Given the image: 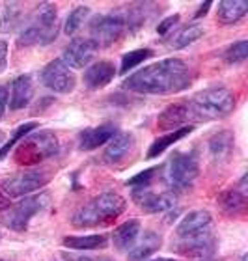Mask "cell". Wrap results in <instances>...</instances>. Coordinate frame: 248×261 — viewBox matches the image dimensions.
Returning <instances> with one entry per match:
<instances>
[{"label":"cell","instance_id":"18","mask_svg":"<svg viewBox=\"0 0 248 261\" xmlns=\"http://www.w3.org/2000/svg\"><path fill=\"white\" fill-rule=\"evenodd\" d=\"M161 243H162V237L157 233V231H151V229L144 231V235H142L140 239H136L135 245L131 246L129 261L147 259L153 252H157L159 248H161Z\"/></svg>","mask_w":248,"mask_h":261},{"label":"cell","instance_id":"25","mask_svg":"<svg viewBox=\"0 0 248 261\" xmlns=\"http://www.w3.org/2000/svg\"><path fill=\"white\" fill-rule=\"evenodd\" d=\"M192 129H194V127L185 125V127H181V129H176V130H172V133H168V135L161 136V138H157V140L151 144L150 151H147V159L159 157L161 153L166 151V147L173 146L178 140H181V138H185L187 135H190V133H192Z\"/></svg>","mask_w":248,"mask_h":261},{"label":"cell","instance_id":"31","mask_svg":"<svg viewBox=\"0 0 248 261\" xmlns=\"http://www.w3.org/2000/svg\"><path fill=\"white\" fill-rule=\"evenodd\" d=\"M155 172H157V168L146 170V172H142V174L135 175L133 179L127 181V185H131V187H140V189H142V187H147V185H150V181L153 179Z\"/></svg>","mask_w":248,"mask_h":261},{"label":"cell","instance_id":"23","mask_svg":"<svg viewBox=\"0 0 248 261\" xmlns=\"http://www.w3.org/2000/svg\"><path fill=\"white\" fill-rule=\"evenodd\" d=\"M248 11V2L244 0H222L218 4V21L224 24H232V22L241 21Z\"/></svg>","mask_w":248,"mask_h":261},{"label":"cell","instance_id":"40","mask_svg":"<svg viewBox=\"0 0 248 261\" xmlns=\"http://www.w3.org/2000/svg\"><path fill=\"white\" fill-rule=\"evenodd\" d=\"M241 261H248V254H244V256L241 257Z\"/></svg>","mask_w":248,"mask_h":261},{"label":"cell","instance_id":"2","mask_svg":"<svg viewBox=\"0 0 248 261\" xmlns=\"http://www.w3.org/2000/svg\"><path fill=\"white\" fill-rule=\"evenodd\" d=\"M176 248L183 256L204 257L215 248L213 218L204 209H196L185 215L176 228Z\"/></svg>","mask_w":248,"mask_h":261},{"label":"cell","instance_id":"21","mask_svg":"<svg viewBox=\"0 0 248 261\" xmlns=\"http://www.w3.org/2000/svg\"><path fill=\"white\" fill-rule=\"evenodd\" d=\"M133 144H135V138H133L131 133H116V136L108 142V146H107V149H105V153H103V157L110 164L119 163L121 159L127 157V153L131 151Z\"/></svg>","mask_w":248,"mask_h":261},{"label":"cell","instance_id":"36","mask_svg":"<svg viewBox=\"0 0 248 261\" xmlns=\"http://www.w3.org/2000/svg\"><path fill=\"white\" fill-rule=\"evenodd\" d=\"M8 207H10V198L0 192V211H4V209H8Z\"/></svg>","mask_w":248,"mask_h":261},{"label":"cell","instance_id":"13","mask_svg":"<svg viewBox=\"0 0 248 261\" xmlns=\"http://www.w3.org/2000/svg\"><path fill=\"white\" fill-rule=\"evenodd\" d=\"M133 198H135L136 205L146 213H164L172 209L176 203V198L170 192H153L147 191V187L136 189Z\"/></svg>","mask_w":248,"mask_h":261},{"label":"cell","instance_id":"38","mask_svg":"<svg viewBox=\"0 0 248 261\" xmlns=\"http://www.w3.org/2000/svg\"><path fill=\"white\" fill-rule=\"evenodd\" d=\"M4 138H6L4 130H0V144H2V142H4Z\"/></svg>","mask_w":248,"mask_h":261},{"label":"cell","instance_id":"26","mask_svg":"<svg viewBox=\"0 0 248 261\" xmlns=\"http://www.w3.org/2000/svg\"><path fill=\"white\" fill-rule=\"evenodd\" d=\"M202 36H204V28L200 27V24H189V27L179 28L178 32L172 34V38L168 41V47L173 50L185 49L190 43H194L196 39L202 38Z\"/></svg>","mask_w":248,"mask_h":261},{"label":"cell","instance_id":"35","mask_svg":"<svg viewBox=\"0 0 248 261\" xmlns=\"http://www.w3.org/2000/svg\"><path fill=\"white\" fill-rule=\"evenodd\" d=\"M6 107H8V90L4 86H0V118L4 116Z\"/></svg>","mask_w":248,"mask_h":261},{"label":"cell","instance_id":"3","mask_svg":"<svg viewBox=\"0 0 248 261\" xmlns=\"http://www.w3.org/2000/svg\"><path fill=\"white\" fill-rule=\"evenodd\" d=\"M127 201L116 192H103L97 198H93L86 203V205L79 207L71 222L75 224L77 228H92V226H99V224L110 222L116 217H119L125 211Z\"/></svg>","mask_w":248,"mask_h":261},{"label":"cell","instance_id":"15","mask_svg":"<svg viewBox=\"0 0 248 261\" xmlns=\"http://www.w3.org/2000/svg\"><path fill=\"white\" fill-rule=\"evenodd\" d=\"M114 136H116V125H112V123L90 127V129L82 130L79 136V147L82 151H92V149H97L99 146L110 142Z\"/></svg>","mask_w":248,"mask_h":261},{"label":"cell","instance_id":"11","mask_svg":"<svg viewBox=\"0 0 248 261\" xmlns=\"http://www.w3.org/2000/svg\"><path fill=\"white\" fill-rule=\"evenodd\" d=\"M41 82L56 93H69L75 90L77 79L73 71L62 60H53L41 71Z\"/></svg>","mask_w":248,"mask_h":261},{"label":"cell","instance_id":"5","mask_svg":"<svg viewBox=\"0 0 248 261\" xmlns=\"http://www.w3.org/2000/svg\"><path fill=\"white\" fill-rule=\"evenodd\" d=\"M58 36V17H56V6L43 2L39 4L30 17L28 24L21 30L17 43L19 47H30V45H47L54 41Z\"/></svg>","mask_w":248,"mask_h":261},{"label":"cell","instance_id":"7","mask_svg":"<svg viewBox=\"0 0 248 261\" xmlns=\"http://www.w3.org/2000/svg\"><path fill=\"white\" fill-rule=\"evenodd\" d=\"M47 203H49V194L24 196V200L4 209L2 217H0V224L13 229V231H24L34 215L43 211V207Z\"/></svg>","mask_w":248,"mask_h":261},{"label":"cell","instance_id":"37","mask_svg":"<svg viewBox=\"0 0 248 261\" xmlns=\"http://www.w3.org/2000/svg\"><path fill=\"white\" fill-rule=\"evenodd\" d=\"M209 8H211V2H205V4H202V6H200L198 13H196V17L205 15V13H207V10H209Z\"/></svg>","mask_w":248,"mask_h":261},{"label":"cell","instance_id":"24","mask_svg":"<svg viewBox=\"0 0 248 261\" xmlns=\"http://www.w3.org/2000/svg\"><path fill=\"white\" fill-rule=\"evenodd\" d=\"M233 149V135L228 130H220L209 138V153L216 163H222L230 157Z\"/></svg>","mask_w":248,"mask_h":261},{"label":"cell","instance_id":"10","mask_svg":"<svg viewBox=\"0 0 248 261\" xmlns=\"http://www.w3.org/2000/svg\"><path fill=\"white\" fill-rule=\"evenodd\" d=\"M51 181L49 170H30V172H21L10 179L2 181V191L8 198H21L32 192L39 191Z\"/></svg>","mask_w":248,"mask_h":261},{"label":"cell","instance_id":"12","mask_svg":"<svg viewBox=\"0 0 248 261\" xmlns=\"http://www.w3.org/2000/svg\"><path fill=\"white\" fill-rule=\"evenodd\" d=\"M95 50H97V47H95L88 38H77L64 49L62 62H64L67 67L82 69V67H86V65L93 60Z\"/></svg>","mask_w":248,"mask_h":261},{"label":"cell","instance_id":"33","mask_svg":"<svg viewBox=\"0 0 248 261\" xmlns=\"http://www.w3.org/2000/svg\"><path fill=\"white\" fill-rule=\"evenodd\" d=\"M179 21V15H172V17H166V19H164V21L161 22V24H159V27H157V32L161 34V36H164V34L168 32V30H170V28L173 27V24H176V22Z\"/></svg>","mask_w":248,"mask_h":261},{"label":"cell","instance_id":"32","mask_svg":"<svg viewBox=\"0 0 248 261\" xmlns=\"http://www.w3.org/2000/svg\"><path fill=\"white\" fill-rule=\"evenodd\" d=\"M65 261H112L108 257H93V256H86V254H71V252H64L62 254Z\"/></svg>","mask_w":248,"mask_h":261},{"label":"cell","instance_id":"34","mask_svg":"<svg viewBox=\"0 0 248 261\" xmlns=\"http://www.w3.org/2000/svg\"><path fill=\"white\" fill-rule=\"evenodd\" d=\"M6 64H8V43L0 41V73L6 69Z\"/></svg>","mask_w":248,"mask_h":261},{"label":"cell","instance_id":"16","mask_svg":"<svg viewBox=\"0 0 248 261\" xmlns=\"http://www.w3.org/2000/svg\"><path fill=\"white\" fill-rule=\"evenodd\" d=\"M116 76V67H114L112 62L101 60L97 64L90 65L84 73V84H86L90 90H99V88H105L108 82H112V79Z\"/></svg>","mask_w":248,"mask_h":261},{"label":"cell","instance_id":"27","mask_svg":"<svg viewBox=\"0 0 248 261\" xmlns=\"http://www.w3.org/2000/svg\"><path fill=\"white\" fill-rule=\"evenodd\" d=\"M153 53L151 49H138V50H131L127 55L121 58V67H119V73L125 75V73H129L131 69H135L136 65H140L142 62H146L147 58H151Z\"/></svg>","mask_w":248,"mask_h":261},{"label":"cell","instance_id":"14","mask_svg":"<svg viewBox=\"0 0 248 261\" xmlns=\"http://www.w3.org/2000/svg\"><path fill=\"white\" fill-rule=\"evenodd\" d=\"M192 120L189 110V103H176L162 110V114L157 118V127L162 130H176L185 127Z\"/></svg>","mask_w":248,"mask_h":261},{"label":"cell","instance_id":"1","mask_svg":"<svg viewBox=\"0 0 248 261\" xmlns=\"http://www.w3.org/2000/svg\"><path fill=\"white\" fill-rule=\"evenodd\" d=\"M190 67L181 58H166L136 71L123 82V88L147 95L183 92L190 86Z\"/></svg>","mask_w":248,"mask_h":261},{"label":"cell","instance_id":"39","mask_svg":"<svg viewBox=\"0 0 248 261\" xmlns=\"http://www.w3.org/2000/svg\"><path fill=\"white\" fill-rule=\"evenodd\" d=\"M151 261H173V259H168V257H159V259H151Z\"/></svg>","mask_w":248,"mask_h":261},{"label":"cell","instance_id":"8","mask_svg":"<svg viewBox=\"0 0 248 261\" xmlns=\"http://www.w3.org/2000/svg\"><path fill=\"white\" fill-rule=\"evenodd\" d=\"M200 174L198 157L194 153H176L172 155L166 168V181L168 185L176 191L190 189L194 179Z\"/></svg>","mask_w":248,"mask_h":261},{"label":"cell","instance_id":"9","mask_svg":"<svg viewBox=\"0 0 248 261\" xmlns=\"http://www.w3.org/2000/svg\"><path fill=\"white\" fill-rule=\"evenodd\" d=\"M127 28V19L119 13H112V15H101L95 17L90 24V41L95 47H108L114 41H118L121 38V34Z\"/></svg>","mask_w":248,"mask_h":261},{"label":"cell","instance_id":"29","mask_svg":"<svg viewBox=\"0 0 248 261\" xmlns=\"http://www.w3.org/2000/svg\"><path fill=\"white\" fill-rule=\"evenodd\" d=\"M248 56V41L246 39H241L237 43H233L230 49L224 53V60L226 64L235 65V64H243Z\"/></svg>","mask_w":248,"mask_h":261},{"label":"cell","instance_id":"28","mask_svg":"<svg viewBox=\"0 0 248 261\" xmlns=\"http://www.w3.org/2000/svg\"><path fill=\"white\" fill-rule=\"evenodd\" d=\"M88 15H90V8H88V6H79V8H75V10L69 13L67 21H65L64 32L67 34V36H73V34L82 27V22L86 21Z\"/></svg>","mask_w":248,"mask_h":261},{"label":"cell","instance_id":"17","mask_svg":"<svg viewBox=\"0 0 248 261\" xmlns=\"http://www.w3.org/2000/svg\"><path fill=\"white\" fill-rule=\"evenodd\" d=\"M34 97V81L30 75L17 76L11 84V95H10V110H21L28 107V103Z\"/></svg>","mask_w":248,"mask_h":261},{"label":"cell","instance_id":"22","mask_svg":"<svg viewBox=\"0 0 248 261\" xmlns=\"http://www.w3.org/2000/svg\"><path fill=\"white\" fill-rule=\"evenodd\" d=\"M64 245L71 250H103L108 246V237L107 235H71L65 237Z\"/></svg>","mask_w":248,"mask_h":261},{"label":"cell","instance_id":"19","mask_svg":"<svg viewBox=\"0 0 248 261\" xmlns=\"http://www.w3.org/2000/svg\"><path fill=\"white\" fill-rule=\"evenodd\" d=\"M246 198H248L246 175H244L237 187H233L232 191H228V192H224V194L218 196V203H220V207L226 213H230V215H237V213L244 211V207H246Z\"/></svg>","mask_w":248,"mask_h":261},{"label":"cell","instance_id":"4","mask_svg":"<svg viewBox=\"0 0 248 261\" xmlns=\"http://www.w3.org/2000/svg\"><path fill=\"white\" fill-rule=\"evenodd\" d=\"M235 109V97L228 88H209L194 95L189 103L192 120L213 121L228 118Z\"/></svg>","mask_w":248,"mask_h":261},{"label":"cell","instance_id":"20","mask_svg":"<svg viewBox=\"0 0 248 261\" xmlns=\"http://www.w3.org/2000/svg\"><path fill=\"white\" fill-rule=\"evenodd\" d=\"M138 237H140V222L136 218H133V220H127V222H123L121 226L114 229L112 243L116 246V250L125 252L131 250V246L135 245Z\"/></svg>","mask_w":248,"mask_h":261},{"label":"cell","instance_id":"30","mask_svg":"<svg viewBox=\"0 0 248 261\" xmlns=\"http://www.w3.org/2000/svg\"><path fill=\"white\" fill-rule=\"evenodd\" d=\"M36 127H38V123H36V121H30V123H24V125H19V127H17L15 133H13V138H11L10 142H6L4 146H2V149H0V161H2V159H4L6 155L10 153V149L13 146H15L17 142L22 140V138H24L27 135H30V133H32V130L36 129Z\"/></svg>","mask_w":248,"mask_h":261},{"label":"cell","instance_id":"6","mask_svg":"<svg viewBox=\"0 0 248 261\" xmlns=\"http://www.w3.org/2000/svg\"><path fill=\"white\" fill-rule=\"evenodd\" d=\"M58 138L51 130H39L34 135H27L21 144L15 147V163L21 166H34L43 159L58 155Z\"/></svg>","mask_w":248,"mask_h":261}]
</instances>
